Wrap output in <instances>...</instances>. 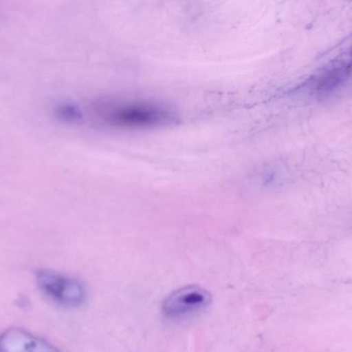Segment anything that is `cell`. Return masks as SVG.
<instances>
[{
  "label": "cell",
  "mask_w": 352,
  "mask_h": 352,
  "mask_svg": "<svg viewBox=\"0 0 352 352\" xmlns=\"http://www.w3.org/2000/svg\"><path fill=\"white\" fill-rule=\"evenodd\" d=\"M89 114L101 125L120 128L154 127L173 119L170 112L160 105L133 101H96Z\"/></svg>",
  "instance_id": "cell-1"
},
{
  "label": "cell",
  "mask_w": 352,
  "mask_h": 352,
  "mask_svg": "<svg viewBox=\"0 0 352 352\" xmlns=\"http://www.w3.org/2000/svg\"><path fill=\"white\" fill-rule=\"evenodd\" d=\"M36 281L41 291L49 299L64 307H78L86 301L84 285L72 277L51 270H39Z\"/></svg>",
  "instance_id": "cell-2"
},
{
  "label": "cell",
  "mask_w": 352,
  "mask_h": 352,
  "mask_svg": "<svg viewBox=\"0 0 352 352\" xmlns=\"http://www.w3.org/2000/svg\"><path fill=\"white\" fill-rule=\"evenodd\" d=\"M211 303V295L197 285L178 289L163 302L162 311L168 318H186L206 309Z\"/></svg>",
  "instance_id": "cell-3"
},
{
  "label": "cell",
  "mask_w": 352,
  "mask_h": 352,
  "mask_svg": "<svg viewBox=\"0 0 352 352\" xmlns=\"http://www.w3.org/2000/svg\"><path fill=\"white\" fill-rule=\"evenodd\" d=\"M0 352H60L54 345L19 328L0 335Z\"/></svg>",
  "instance_id": "cell-4"
},
{
  "label": "cell",
  "mask_w": 352,
  "mask_h": 352,
  "mask_svg": "<svg viewBox=\"0 0 352 352\" xmlns=\"http://www.w3.org/2000/svg\"><path fill=\"white\" fill-rule=\"evenodd\" d=\"M352 72V54L344 59L336 60L326 72H322L316 85L318 94L326 95L340 87Z\"/></svg>",
  "instance_id": "cell-5"
},
{
  "label": "cell",
  "mask_w": 352,
  "mask_h": 352,
  "mask_svg": "<svg viewBox=\"0 0 352 352\" xmlns=\"http://www.w3.org/2000/svg\"><path fill=\"white\" fill-rule=\"evenodd\" d=\"M56 114L60 119L66 122H74L82 117V111L78 107H74V105H68L63 103L60 105L56 110Z\"/></svg>",
  "instance_id": "cell-6"
}]
</instances>
